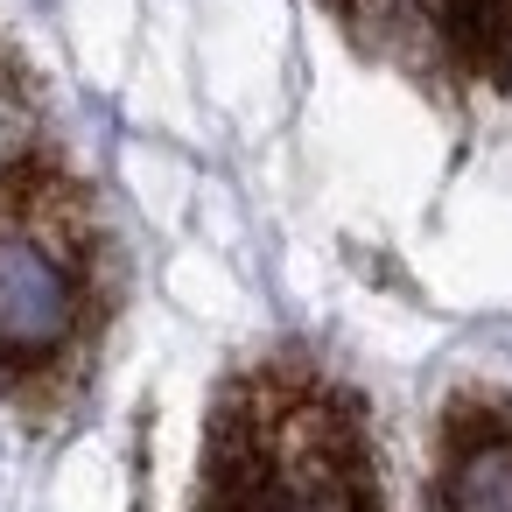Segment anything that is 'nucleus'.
Instances as JSON below:
<instances>
[{
	"label": "nucleus",
	"instance_id": "1",
	"mask_svg": "<svg viewBox=\"0 0 512 512\" xmlns=\"http://www.w3.org/2000/svg\"><path fill=\"white\" fill-rule=\"evenodd\" d=\"M197 512H379L358 400L302 358H267L218 393Z\"/></svg>",
	"mask_w": 512,
	"mask_h": 512
},
{
	"label": "nucleus",
	"instance_id": "2",
	"mask_svg": "<svg viewBox=\"0 0 512 512\" xmlns=\"http://www.w3.org/2000/svg\"><path fill=\"white\" fill-rule=\"evenodd\" d=\"M99 309V225L71 169L0 162V393H36L85 344Z\"/></svg>",
	"mask_w": 512,
	"mask_h": 512
},
{
	"label": "nucleus",
	"instance_id": "3",
	"mask_svg": "<svg viewBox=\"0 0 512 512\" xmlns=\"http://www.w3.org/2000/svg\"><path fill=\"white\" fill-rule=\"evenodd\" d=\"M337 22L435 85H505L512 78V0H330Z\"/></svg>",
	"mask_w": 512,
	"mask_h": 512
},
{
	"label": "nucleus",
	"instance_id": "4",
	"mask_svg": "<svg viewBox=\"0 0 512 512\" xmlns=\"http://www.w3.org/2000/svg\"><path fill=\"white\" fill-rule=\"evenodd\" d=\"M428 512H512V407L505 400H449Z\"/></svg>",
	"mask_w": 512,
	"mask_h": 512
}]
</instances>
